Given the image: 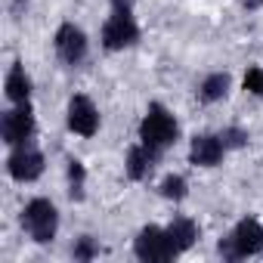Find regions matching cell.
I'll list each match as a JSON object with an SVG mask.
<instances>
[{"label": "cell", "mask_w": 263, "mask_h": 263, "mask_svg": "<svg viewBox=\"0 0 263 263\" xmlns=\"http://www.w3.org/2000/svg\"><path fill=\"white\" fill-rule=\"evenodd\" d=\"M180 137H183V127H180V118L174 115V108L152 99L137 124V140L146 143L149 149H155L158 155H164L180 143Z\"/></svg>", "instance_id": "6da1fadb"}, {"label": "cell", "mask_w": 263, "mask_h": 263, "mask_svg": "<svg viewBox=\"0 0 263 263\" xmlns=\"http://www.w3.org/2000/svg\"><path fill=\"white\" fill-rule=\"evenodd\" d=\"M19 226H22V232H25L28 241H34V245H53L56 235H59V226H62L59 204L50 195L28 198L22 204V211H19Z\"/></svg>", "instance_id": "7a4b0ae2"}, {"label": "cell", "mask_w": 263, "mask_h": 263, "mask_svg": "<svg viewBox=\"0 0 263 263\" xmlns=\"http://www.w3.org/2000/svg\"><path fill=\"white\" fill-rule=\"evenodd\" d=\"M217 254L226 260V263H235V260H251V257H260L263 254V223L257 217H241L220 241H217Z\"/></svg>", "instance_id": "3957f363"}, {"label": "cell", "mask_w": 263, "mask_h": 263, "mask_svg": "<svg viewBox=\"0 0 263 263\" xmlns=\"http://www.w3.org/2000/svg\"><path fill=\"white\" fill-rule=\"evenodd\" d=\"M143 37V28L137 22V10H108L102 28H99V47L105 53H124L134 50Z\"/></svg>", "instance_id": "277c9868"}, {"label": "cell", "mask_w": 263, "mask_h": 263, "mask_svg": "<svg viewBox=\"0 0 263 263\" xmlns=\"http://www.w3.org/2000/svg\"><path fill=\"white\" fill-rule=\"evenodd\" d=\"M50 44H53V56L62 68H81L90 59V34L71 19L56 25Z\"/></svg>", "instance_id": "5b68a950"}, {"label": "cell", "mask_w": 263, "mask_h": 263, "mask_svg": "<svg viewBox=\"0 0 263 263\" xmlns=\"http://www.w3.org/2000/svg\"><path fill=\"white\" fill-rule=\"evenodd\" d=\"M4 171L13 183L19 186H31L44 177L47 171V155L41 152L37 143H22V146H10L7 158H4Z\"/></svg>", "instance_id": "8992f818"}, {"label": "cell", "mask_w": 263, "mask_h": 263, "mask_svg": "<svg viewBox=\"0 0 263 263\" xmlns=\"http://www.w3.org/2000/svg\"><path fill=\"white\" fill-rule=\"evenodd\" d=\"M134 257L140 263H171L180 257L167 226H158V223H146L137 235H134Z\"/></svg>", "instance_id": "52a82bcc"}, {"label": "cell", "mask_w": 263, "mask_h": 263, "mask_svg": "<svg viewBox=\"0 0 263 263\" xmlns=\"http://www.w3.org/2000/svg\"><path fill=\"white\" fill-rule=\"evenodd\" d=\"M65 130L78 140H93L102 130V111L90 93H71L65 102Z\"/></svg>", "instance_id": "ba28073f"}, {"label": "cell", "mask_w": 263, "mask_h": 263, "mask_svg": "<svg viewBox=\"0 0 263 263\" xmlns=\"http://www.w3.org/2000/svg\"><path fill=\"white\" fill-rule=\"evenodd\" d=\"M37 137V115H34V102L28 105H7L0 111V140L4 146H22V143H34Z\"/></svg>", "instance_id": "9c48e42d"}, {"label": "cell", "mask_w": 263, "mask_h": 263, "mask_svg": "<svg viewBox=\"0 0 263 263\" xmlns=\"http://www.w3.org/2000/svg\"><path fill=\"white\" fill-rule=\"evenodd\" d=\"M226 146L220 140V134H211V130H201V134H192L189 137V149H186V158L192 167H201V171H211V167H220L226 161Z\"/></svg>", "instance_id": "30bf717a"}, {"label": "cell", "mask_w": 263, "mask_h": 263, "mask_svg": "<svg viewBox=\"0 0 263 263\" xmlns=\"http://www.w3.org/2000/svg\"><path fill=\"white\" fill-rule=\"evenodd\" d=\"M161 158L164 155H158L155 149H149L146 143L137 140L134 146H127V152H124V177L130 183H146L155 174V167L161 164Z\"/></svg>", "instance_id": "8fae6325"}, {"label": "cell", "mask_w": 263, "mask_h": 263, "mask_svg": "<svg viewBox=\"0 0 263 263\" xmlns=\"http://www.w3.org/2000/svg\"><path fill=\"white\" fill-rule=\"evenodd\" d=\"M4 99L7 105H28L34 102V78L25 68V62H13L4 74Z\"/></svg>", "instance_id": "7c38bea8"}, {"label": "cell", "mask_w": 263, "mask_h": 263, "mask_svg": "<svg viewBox=\"0 0 263 263\" xmlns=\"http://www.w3.org/2000/svg\"><path fill=\"white\" fill-rule=\"evenodd\" d=\"M232 84H235V81H232L229 71H223V68L208 71V74H201V81L195 84V99H198L201 105H220V102L229 99Z\"/></svg>", "instance_id": "4fadbf2b"}, {"label": "cell", "mask_w": 263, "mask_h": 263, "mask_svg": "<svg viewBox=\"0 0 263 263\" xmlns=\"http://www.w3.org/2000/svg\"><path fill=\"white\" fill-rule=\"evenodd\" d=\"M164 226H167V232H171V238H174L180 257L189 254V251L198 245V238H201V226H198V220L189 217V214H174Z\"/></svg>", "instance_id": "5bb4252c"}, {"label": "cell", "mask_w": 263, "mask_h": 263, "mask_svg": "<svg viewBox=\"0 0 263 263\" xmlns=\"http://www.w3.org/2000/svg\"><path fill=\"white\" fill-rule=\"evenodd\" d=\"M65 192L71 201H84L87 198V164L74 155L65 158Z\"/></svg>", "instance_id": "9a60e30c"}, {"label": "cell", "mask_w": 263, "mask_h": 263, "mask_svg": "<svg viewBox=\"0 0 263 263\" xmlns=\"http://www.w3.org/2000/svg\"><path fill=\"white\" fill-rule=\"evenodd\" d=\"M158 198H164L171 204H183L189 198V180L183 174H164L158 180Z\"/></svg>", "instance_id": "2e32d148"}, {"label": "cell", "mask_w": 263, "mask_h": 263, "mask_svg": "<svg viewBox=\"0 0 263 263\" xmlns=\"http://www.w3.org/2000/svg\"><path fill=\"white\" fill-rule=\"evenodd\" d=\"M99 254H102V245H99V238L90 235V232H84V235H78V238L71 241V260H78V263H90V260H96Z\"/></svg>", "instance_id": "e0dca14e"}, {"label": "cell", "mask_w": 263, "mask_h": 263, "mask_svg": "<svg viewBox=\"0 0 263 263\" xmlns=\"http://www.w3.org/2000/svg\"><path fill=\"white\" fill-rule=\"evenodd\" d=\"M217 134H220V140H223V146H226V152H229V155H232V152L248 149V143H251L248 127H241V124H226L223 130H217Z\"/></svg>", "instance_id": "ac0fdd59"}, {"label": "cell", "mask_w": 263, "mask_h": 263, "mask_svg": "<svg viewBox=\"0 0 263 263\" xmlns=\"http://www.w3.org/2000/svg\"><path fill=\"white\" fill-rule=\"evenodd\" d=\"M241 90L254 99H263V65H248L241 74Z\"/></svg>", "instance_id": "d6986e66"}, {"label": "cell", "mask_w": 263, "mask_h": 263, "mask_svg": "<svg viewBox=\"0 0 263 263\" xmlns=\"http://www.w3.org/2000/svg\"><path fill=\"white\" fill-rule=\"evenodd\" d=\"M10 13H13V19H22L28 13V0H10Z\"/></svg>", "instance_id": "ffe728a7"}, {"label": "cell", "mask_w": 263, "mask_h": 263, "mask_svg": "<svg viewBox=\"0 0 263 263\" xmlns=\"http://www.w3.org/2000/svg\"><path fill=\"white\" fill-rule=\"evenodd\" d=\"M108 10H137V0H105Z\"/></svg>", "instance_id": "44dd1931"}, {"label": "cell", "mask_w": 263, "mask_h": 263, "mask_svg": "<svg viewBox=\"0 0 263 263\" xmlns=\"http://www.w3.org/2000/svg\"><path fill=\"white\" fill-rule=\"evenodd\" d=\"M241 10L257 13V10H263V0H241Z\"/></svg>", "instance_id": "7402d4cb"}]
</instances>
